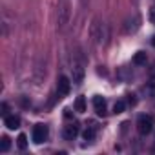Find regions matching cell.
<instances>
[{
	"label": "cell",
	"instance_id": "9",
	"mask_svg": "<svg viewBox=\"0 0 155 155\" xmlns=\"http://www.w3.org/2000/svg\"><path fill=\"white\" fill-rule=\"evenodd\" d=\"M71 81H73L75 84H81V82L84 81V69H82L81 66H75V68H73V71H71Z\"/></svg>",
	"mask_w": 155,
	"mask_h": 155
},
{
	"label": "cell",
	"instance_id": "3",
	"mask_svg": "<svg viewBox=\"0 0 155 155\" xmlns=\"http://www.w3.org/2000/svg\"><path fill=\"white\" fill-rule=\"evenodd\" d=\"M153 126H155V119L151 115H139V119H137V130H139L140 135L151 133Z\"/></svg>",
	"mask_w": 155,
	"mask_h": 155
},
{
	"label": "cell",
	"instance_id": "12",
	"mask_svg": "<svg viewBox=\"0 0 155 155\" xmlns=\"http://www.w3.org/2000/svg\"><path fill=\"white\" fill-rule=\"evenodd\" d=\"M75 110L79 111V113H84L86 111V99L84 97H79L75 101Z\"/></svg>",
	"mask_w": 155,
	"mask_h": 155
},
{
	"label": "cell",
	"instance_id": "14",
	"mask_svg": "<svg viewBox=\"0 0 155 155\" xmlns=\"http://www.w3.org/2000/svg\"><path fill=\"white\" fill-rule=\"evenodd\" d=\"M9 146H11V140H9L8 137H2V140H0V151L6 153V151L9 150Z\"/></svg>",
	"mask_w": 155,
	"mask_h": 155
},
{
	"label": "cell",
	"instance_id": "8",
	"mask_svg": "<svg viewBox=\"0 0 155 155\" xmlns=\"http://www.w3.org/2000/svg\"><path fill=\"white\" fill-rule=\"evenodd\" d=\"M62 135H64L66 140H73L77 135H79V124H69V126H66L64 131H62Z\"/></svg>",
	"mask_w": 155,
	"mask_h": 155
},
{
	"label": "cell",
	"instance_id": "11",
	"mask_svg": "<svg viewBox=\"0 0 155 155\" xmlns=\"http://www.w3.org/2000/svg\"><path fill=\"white\" fill-rule=\"evenodd\" d=\"M95 135H97V124H95V122H90V126H86V130H84L82 137H84L86 140H93V139H95Z\"/></svg>",
	"mask_w": 155,
	"mask_h": 155
},
{
	"label": "cell",
	"instance_id": "5",
	"mask_svg": "<svg viewBox=\"0 0 155 155\" xmlns=\"http://www.w3.org/2000/svg\"><path fill=\"white\" fill-rule=\"evenodd\" d=\"M48 126L46 124H37L33 128V142L35 144H42L46 139H48Z\"/></svg>",
	"mask_w": 155,
	"mask_h": 155
},
{
	"label": "cell",
	"instance_id": "1",
	"mask_svg": "<svg viewBox=\"0 0 155 155\" xmlns=\"http://www.w3.org/2000/svg\"><path fill=\"white\" fill-rule=\"evenodd\" d=\"M90 37H91V42L97 46V48H104L108 44V38H110V29H108V24L95 18L93 24H91V29H90Z\"/></svg>",
	"mask_w": 155,
	"mask_h": 155
},
{
	"label": "cell",
	"instance_id": "7",
	"mask_svg": "<svg viewBox=\"0 0 155 155\" xmlns=\"http://www.w3.org/2000/svg\"><path fill=\"white\" fill-rule=\"evenodd\" d=\"M93 108H95V113H97L99 117H104V115L108 113V110H106V99H102L101 95H97V97L93 99Z\"/></svg>",
	"mask_w": 155,
	"mask_h": 155
},
{
	"label": "cell",
	"instance_id": "4",
	"mask_svg": "<svg viewBox=\"0 0 155 155\" xmlns=\"http://www.w3.org/2000/svg\"><path fill=\"white\" fill-rule=\"evenodd\" d=\"M139 28H140V17H139L137 13L131 15V17H128V18L124 20V33H126V35H133Z\"/></svg>",
	"mask_w": 155,
	"mask_h": 155
},
{
	"label": "cell",
	"instance_id": "13",
	"mask_svg": "<svg viewBox=\"0 0 155 155\" xmlns=\"http://www.w3.org/2000/svg\"><path fill=\"white\" fill-rule=\"evenodd\" d=\"M133 64H137V66H142V64H146V53L139 51V53L133 57Z\"/></svg>",
	"mask_w": 155,
	"mask_h": 155
},
{
	"label": "cell",
	"instance_id": "18",
	"mask_svg": "<svg viewBox=\"0 0 155 155\" xmlns=\"http://www.w3.org/2000/svg\"><path fill=\"white\" fill-rule=\"evenodd\" d=\"M150 22L151 24H155V4L151 6V9H150Z\"/></svg>",
	"mask_w": 155,
	"mask_h": 155
},
{
	"label": "cell",
	"instance_id": "19",
	"mask_svg": "<svg viewBox=\"0 0 155 155\" xmlns=\"http://www.w3.org/2000/svg\"><path fill=\"white\" fill-rule=\"evenodd\" d=\"M2 115H4V117H8V104H6V102L2 104Z\"/></svg>",
	"mask_w": 155,
	"mask_h": 155
},
{
	"label": "cell",
	"instance_id": "20",
	"mask_svg": "<svg viewBox=\"0 0 155 155\" xmlns=\"http://www.w3.org/2000/svg\"><path fill=\"white\" fill-rule=\"evenodd\" d=\"M151 44H153V46H155V37H153V38H151Z\"/></svg>",
	"mask_w": 155,
	"mask_h": 155
},
{
	"label": "cell",
	"instance_id": "10",
	"mask_svg": "<svg viewBox=\"0 0 155 155\" xmlns=\"http://www.w3.org/2000/svg\"><path fill=\"white\" fill-rule=\"evenodd\" d=\"M4 124L9 130H18L20 128V119L15 117V115H8V117H4Z\"/></svg>",
	"mask_w": 155,
	"mask_h": 155
},
{
	"label": "cell",
	"instance_id": "2",
	"mask_svg": "<svg viewBox=\"0 0 155 155\" xmlns=\"http://www.w3.org/2000/svg\"><path fill=\"white\" fill-rule=\"evenodd\" d=\"M69 17H71V9H69V4L66 2V0H62V2L58 4V9H57V26L58 29L62 31L68 22H69Z\"/></svg>",
	"mask_w": 155,
	"mask_h": 155
},
{
	"label": "cell",
	"instance_id": "16",
	"mask_svg": "<svg viewBox=\"0 0 155 155\" xmlns=\"http://www.w3.org/2000/svg\"><path fill=\"white\" fill-rule=\"evenodd\" d=\"M124 108H126L124 101H117V102L113 104V113H122V111H124Z\"/></svg>",
	"mask_w": 155,
	"mask_h": 155
},
{
	"label": "cell",
	"instance_id": "17",
	"mask_svg": "<svg viewBox=\"0 0 155 155\" xmlns=\"http://www.w3.org/2000/svg\"><path fill=\"white\" fill-rule=\"evenodd\" d=\"M146 91L150 95H155V81H150V84L146 86Z\"/></svg>",
	"mask_w": 155,
	"mask_h": 155
},
{
	"label": "cell",
	"instance_id": "6",
	"mask_svg": "<svg viewBox=\"0 0 155 155\" xmlns=\"http://www.w3.org/2000/svg\"><path fill=\"white\" fill-rule=\"evenodd\" d=\"M69 90H71L69 79H68V77H64V75H60L58 81H57V91H58V95H68Z\"/></svg>",
	"mask_w": 155,
	"mask_h": 155
},
{
	"label": "cell",
	"instance_id": "15",
	"mask_svg": "<svg viewBox=\"0 0 155 155\" xmlns=\"http://www.w3.org/2000/svg\"><path fill=\"white\" fill-rule=\"evenodd\" d=\"M17 144H18V148H20V150H26V146H28V137H26L24 133H20V135H18V139H17Z\"/></svg>",
	"mask_w": 155,
	"mask_h": 155
}]
</instances>
